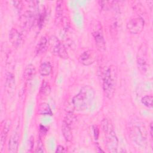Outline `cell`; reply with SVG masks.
<instances>
[{"label":"cell","mask_w":153,"mask_h":153,"mask_svg":"<svg viewBox=\"0 0 153 153\" xmlns=\"http://www.w3.org/2000/svg\"><path fill=\"white\" fill-rule=\"evenodd\" d=\"M14 3V7L18 10H20L22 8V3L21 1H13Z\"/></svg>","instance_id":"obj_22"},{"label":"cell","mask_w":153,"mask_h":153,"mask_svg":"<svg viewBox=\"0 0 153 153\" xmlns=\"http://www.w3.org/2000/svg\"><path fill=\"white\" fill-rule=\"evenodd\" d=\"M44 152V149H43L42 142H41V140H39L38 142L37 148L35 150V152Z\"/></svg>","instance_id":"obj_21"},{"label":"cell","mask_w":153,"mask_h":153,"mask_svg":"<svg viewBox=\"0 0 153 153\" xmlns=\"http://www.w3.org/2000/svg\"><path fill=\"white\" fill-rule=\"evenodd\" d=\"M96 59V53L93 50L84 51L79 57V61L84 65L88 66L93 64Z\"/></svg>","instance_id":"obj_7"},{"label":"cell","mask_w":153,"mask_h":153,"mask_svg":"<svg viewBox=\"0 0 153 153\" xmlns=\"http://www.w3.org/2000/svg\"><path fill=\"white\" fill-rule=\"evenodd\" d=\"M102 128L106 137V145L108 150L111 152H117L118 140L112 124L108 119L104 118L102 121Z\"/></svg>","instance_id":"obj_2"},{"label":"cell","mask_w":153,"mask_h":153,"mask_svg":"<svg viewBox=\"0 0 153 153\" xmlns=\"http://www.w3.org/2000/svg\"><path fill=\"white\" fill-rule=\"evenodd\" d=\"M62 132L66 141L70 142L72 139V133L71 125L65 121H63L62 124Z\"/></svg>","instance_id":"obj_10"},{"label":"cell","mask_w":153,"mask_h":153,"mask_svg":"<svg viewBox=\"0 0 153 153\" xmlns=\"http://www.w3.org/2000/svg\"><path fill=\"white\" fill-rule=\"evenodd\" d=\"M152 100L153 97L151 95H146L144 97H143L141 99L142 103L148 108L152 107Z\"/></svg>","instance_id":"obj_20"},{"label":"cell","mask_w":153,"mask_h":153,"mask_svg":"<svg viewBox=\"0 0 153 153\" xmlns=\"http://www.w3.org/2000/svg\"><path fill=\"white\" fill-rule=\"evenodd\" d=\"M5 86L6 88L8 91H11L14 89L15 87V78L14 76L11 74L9 73L7 75V79L5 82Z\"/></svg>","instance_id":"obj_16"},{"label":"cell","mask_w":153,"mask_h":153,"mask_svg":"<svg viewBox=\"0 0 153 153\" xmlns=\"http://www.w3.org/2000/svg\"><path fill=\"white\" fill-rule=\"evenodd\" d=\"M143 53L141 56H139L137 57V63L138 65V68H139L140 71L142 72H145L147 69V63L146 59L143 57Z\"/></svg>","instance_id":"obj_18"},{"label":"cell","mask_w":153,"mask_h":153,"mask_svg":"<svg viewBox=\"0 0 153 153\" xmlns=\"http://www.w3.org/2000/svg\"><path fill=\"white\" fill-rule=\"evenodd\" d=\"M92 35L97 49L100 51H105L106 49V42L100 23H96L93 25L92 27Z\"/></svg>","instance_id":"obj_5"},{"label":"cell","mask_w":153,"mask_h":153,"mask_svg":"<svg viewBox=\"0 0 153 153\" xmlns=\"http://www.w3.org/2000/svg\"><path fill=\"white\" fill-rule=\"evenodd\" d=\"M144 26L145 21L139 16L133 17L127 23V30L132 34L140 33L143 30Z\"/></svg>","instance_id":"obj_6"},{"label":"cell","mask_w":153,"mask_h":153,"mask_svg":"<svg viewBox=\"0 0 153 153\" xmlns=\"http://www.w3.org/2000/svg\"><path fill=\"white\" fill-rule=\"evenodd\" d=\"M19 133L15 131L11 136L8 142V151L11 153H16L17 151L19 143Z\"/></svg>","instance_id":"obj_8"},{"label":"cell","mask_w":153,"mask_h":153,"mask_svg":"<svg viewBox=\"0 0 153 153\" xmlns=\"http://www.w3.org/2000/svg\"><path fill=\"white\" fill-rule=\"evenodd\" d=\"M38 113L42 115H52L53 112L47 103H41L38 107Z\"/></svg>","instance_id":"obj_12"},{"label":"cell","mask_w":153,"mask_h":153,"mask_svg":"<svg viewBox=\"0 0 153 153\" xmlns=\"http://www.w3.org/2000/svg\"><path fill=\"white\" fill-rule=\"evenodd\" d=\"M10 126H11L10 121H6L4 125L3 129L2 130L1 134V149H2L3 145L5 142V139H6L7 136L8 134V133L9 131Z\"/></svg>","instance_id":"obj_13"},{"label":"cell","mask_w":153,"mask_h":153,"mask_svg":"<svg viewBox=\"0 0 153 153\" xmlns=\"http://www.w3.org/2000/svg\"><path fill=\"white\" fill-rule=\"evenodd\" d=\"M65 151V148L63 146L58 145L57 146V148H56V152H63Z\"/></svg>","instance_id":"obj_23"},{"label":"cell","mask_w":153,"mask_h":153,"mask_svg":"<svg viewBox=\"0 0 153 153\" xmlns=\"http://www.w3.org/2000/svg\"><path fill=\"white\" fill-rule=\"evenodd\" d=\"M115 74L111 68H108L103 75V90L106 96L111 99L115 92Z\"/></svg>","instance_id":"obj_3"},{"label":"cell","mask_w":153,"mask_h":153,"mask_svg":"<svg viewBox=\"0 0 153 153\" xmlns=\"http://www.w3.org/2000/svg\"><path fill=\"white\" fill-rule=\"evenodd\" d=\"M36 70L34 66L30 64L26 68L23 73V76L26 79H30L34 76Z\"/></svg>","instance_id":"obj_17"},{"label":"cell","mask_w":153,"mask_h":153,"mask_svg":"<svg viewBox=\"0 0 153 153\" xmlns=\"http://www.w3.org/2000/svg\"><path fill=\"white\" fill-rule=\"evenodd\" d=\"M9 40L15 47L20 45L22 41V36L20 33L14 28H12L9 34Z\"/></svg>","instance_id":"obj_9"},{"label":"cell","mask_w":153,"mask_h":153,"mask_svg":"<svg viewBox=\"0 0 153 153\" xmlns=\"http://www.w3.org/2000/svg\"><path fill=\"white\" fill-rule=\"evenodd\" d=\"M94 95V90L91 87L84 86L72 99L73 107L77 111H84L88 109L93 102Z\"/></svg>","instance_id":"obj_1"},{"label":"cell","mask_w":153,"mask_h":153,"mask_svg":"<svg viewBox=\"0 0 153 153\" xmlns=\"http://www.w3.org/2000/svg\"><path fill=\"white\" fill-rule=\"evenodd\" d=\"M63 2L58 1L57 2L56 7V17L55 22L56 24H59L62 21V14H63Z\"/></svg>","instance_id":"obj_14"},{"label":"cell","mask_w":153,"mask_h":153,"mask_svg":"<svg viewBox=\"0 0 153 153\" xmlns=\"http://www.w3.org/2000/svg\"><path fill=\"white\" fill-rule=\"evenodd\" d=\"M51 91V88L50 85L45 81H44L39 89V93L41 96H47Z\"/></svg>","instance_id":"obj_19"},{"label":"cell","mask_w":153,"mask_h":153,"mask_svg":"<svg viewBox=\"0 0 153 153\" xmlns=\"http://www.w3.org/2000/svg\"><path fill=\"white\" fill-rule=\"evenodd\" d=\"M48 41L45 36L41 37L39 41L38 42L36 47V50L35 52L36 54H41L44 53L47 49L48 48Z\"/></svg>","instance_id":"obj_11"},{"label":"cell","mask_w":153,"mask_h":153,"mask_svg":"<svg viewBox=\"0 0 153 153\" xmlns=\"http://www.w3.org/2000/svg\"><path fill=\"white\" fill-rule=\"evenodd\" d=\"M48 45L53 54L62 59H68V54L65 46L55 36H51L48 39Z\"/></svg>","instance_id":"obj_4"},{"label":"cell","mask_w":153,"mask_h":153,"mask_svg":"<svg viewBox=\"0 0 153 153\" xmlns=\"http://www.w3.org/2000/svg\"><path fill=\"white\" fill-rule=\"evenodd\" d=\"M52 71V66L50 62H43L39 67V73L42 76H47L50 75Z\"/></svg>","instance_id":"obj_15"},{"label":"cell","mask_w":153,"mask_h":153,"mask_svg":"<svg viewBox=\"0 0 153 153\" xmlns=\"http://www.w3.org/2000/svg\"><path fill=\"white\" fill-rule=\"evenodd\" d=\"M152 130H153L152 123H151V124H150V135H151V138H152Z\"/></svg>","instance_id":"obj_24"}]
</instances>
